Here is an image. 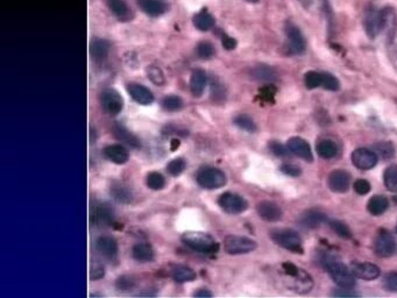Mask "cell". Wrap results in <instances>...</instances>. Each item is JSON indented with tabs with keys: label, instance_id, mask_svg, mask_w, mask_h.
Listing matches in <instances>:
<instances>
[{
	"label": "cell",
	"instance_id": "c3c4849f",
	"mask_svg": "<svg viewBox=\"0 0 397 298\" xmlns=\"http://www.w3.org/2000/svg\"><path fill=\"white\" fill-rule=\"evenodd\" d=\"M270 150L273 152L275 155H277V156H281V157H287L289 156V155L291 154V152L289 150V148H288V146H283L282 144H279V142L277 141H273L270 142Z\"/></svg>",
	"mask_w": 397,
	"mask_h": 298
},
{
	"label": "cell",
	"instance_id": "30bf717a",
	"mask_svg": "<svg viewBox=\"0 0 397 298\" xmlns=\"http://www.w3.org/2000/svg\"><path fill=\"white\" fill-rule=\"evenodd\" d=\"M91 221L98 227H110L114 224V213L106 204H95L91 209Z\"/></svg>",
	"mask_w": 397,
	"mask_h": 298
},
{
	"label": "cell",
	"instance_id": "11a10c76",
	"mask_svg": "<svg viewBox=\"0 0 397 298\" xmlns=\"http://www.w3.org/2000/svg\"><path fill=\"white\" fill-rule=\"evenodd\" d=\"M282 267H283L284 271H286V274L289 275L290 278H292V276H296L299 272V268H297L295 266V264H292L290 262L283 263Z\"/></svg>",
	"mask_w": 397,
	"mask_h": 298
},
{
	"label": "cell",
	"instance_id": "ee69618b",
	"mask_svg": "<svg viewBox=\"0 0 397 298\" xmlns=\"http://www.w3.org/2000/svg\"><path fill=\"white\" fill-rule=\"evenodd\" d=\"M136 285V280L133 276L129 275H123L120 278L116 279L115 281V288L119 291H129L132 289H134Z\"/></svg>",
	"mask_w": 397,
	"mask_h": 298
},
{
	"label": "cell",
	"instance_id": "277c9868",
	"mask_svg": "<svg viewBox=\"0 0 397 298\" xmlns=\"http://www.w3.org/2000/svg\"><path fill=\"white\" fill-rule=\"evenodd\" d=\"M270 238L276 245L282 248L294 251V253L302 254V239L295 231L286 228V230H275L270 232Z\"/></svg>",
	"mask_w": 397,
	"mask_h": 298
},
{
	"label": "cell",
	"instance_id": "ffe728a7",
	"mask_svg": "<svg viewBox=\"0 0 397 298\" xmlns=\"http://www.w3.org/2000/svg\"><path fill=\"white\" fill-rule=\"evenodd\" d=\"M104 155H105V157L108 161L113 162L119 166L125 165L129 159V152L126 149V147L120 144H114L105 147V148H104Z\"/></svg>",
	"mask_w": 397,
	"mask_h": 298
},
{
	"label": "cell",
	"instance_id": "2e32d148",
	"mask_svg": "<svg viewBox=\"0 0 397 298\" xmlns=\"http://www.w3.org/2000/svg\"><path fill=\"white\" fill-rule=\"evenodd\" d=\"M96 249L98 253L108 260H114L118 257V242L113 237L102 236L96 240Z\"/></svg>",
	"mask_w": 397,
	"mask_h": 298
},
{
	"label": "cell",
	"instance_id": "cb8c5ba5",
	"mask_svg": "<svg viewBox=\"0 0 397 298\" xmlns=\"http://www.w3.org/2000/svg\"><path fill=\"white\" fill-rule=\"evenodd\" d=\"M170 276L175 282L177 283H188V282H194L197 278L196 271L192 268L184 266V264H177L174 266L170 270Z\"/></svg>",
	"mask_w": 397,
	"mask_h": 298
},
{
	"label": "cell",
	"instance_id": "ba28073f",
	"mask_svg": "<svg viewBox=\"0 0 397 298\" xmlns=\"http://www.w3.org/2000/svg\"><path fill=\"white\" fill-rule=\"evenodd\" d=\"M396 241L388 231H380L374 241V251L380 258H389L395 253Z\"/></svg>",
	"mask_w": 397,
	"mask_h": 298
},
{
	"label": "cell",
	"instance_id": "9f6ffc18",
	"mask_svg": "<svg viewBox=\"0 0 397 298\" xmlns=\"http://www.w3.org/2000/svg\"><path fill=\"white\" fill-rule=\"evenodd\" d=\"M194 297H198V298H210L213 297V293L211 290H208L207 288H199L195 291Z\"/></svg>",
	"mask_w": 397,
	"mask_h": 298
},
{
	"label": "cell",
	"instance_id": "5bb4252c",
	"mask_svg": "<svg viewBox=\"0 0 397 298\" xmlns=\"http://www.w3.org/2000/svg\"><path fill=\"white\" fill-rule=\"evenodd\" d=\"M349 269L355 279L366 281L376 280L381 274L380 267L370 262H353L349 266Z\"/></svg>",
	"mask_w": 397,
	"mask_h": 298
},
{
	"label": "cell",
	"instance_id": "d6986e66",
	"mask_svg": "<svg viewBox=\"0 0 397 298\" xmlns=\"http://www.w3.org/2000/svg\"><path fill=\"white\" fill-rule=\"evenodd\" d=\"M328 221V217L325 213L318 211V210H308L299 216L298 222L300 226L305 228H318Z\"/></svg>",
	"mask_w": 397,
	"mask_h": 298
},
{
	"label": "cell",
	"instance_id": "74e56055",
	"mask_svg": "<svg viewBox=\"0 0 397 298\" xmlns=\"http://www.w3.org/2000/svg\"><path fill=\"white\" fill-rule=\"evenodd\" d=\"M186 168V162L183 157H176L167 165V171H168L169 175L174 176V177H177V176L181 175L183 171L185 170Z\"/></svg>",
	"mask_w": 397,
	"mask_h": 298
},
{
	"label": "cell",
	"instance_id": "44dd1931",
	"mask_svg": "<svg viewBox=\"0 0 397 298\" xmlns=\"http://www.w3.org/2000/svg\"><path fill=\"white\" fill-rule=\"evenodd\" d=\"M207 84V75L202 69H195L190 78V91L194 97L199 98L205 91Z\"/></svg>",
	"mask_w": 397,
	"mask_h": 298
},
{
	"label": "cell",
	"instance_id": "d6a6232c",
	"mask_svg": "<svg viewBox=\"0 0 397 298\" xmlns=\"http://www.w3.org/2000/svg\"><path fill=\"white\" fill-rule=\"evenodd\" d=\"M194 26L200 32H207L215 26V18L205 10L200 11L194 16Z\"/></svg>",
	"mask_w": 397,
	"mask_h": 298
},
{
	"label": "cell",
	"instance_id": "603a6c76",
	"mask_svg": "<svg viewBox=\"0 0 397 298\" xmlns=\"http://www.w3.org/2000/svg\"><path fill=\"white\" fill-rule=\"evenodd\" d=\"M250 76H252L253 79H255V81L263 82V83H273L275 81H277L278 78L277 71L274 68H271V66L266 64L254 66L252 71H250Z\"/></svg>",
	"mask_w": 397,
	"mask_h": 298
},
{
	"label": "cell",
	"instance_id": "f546056e",
	"mask_svg": "<svg viewBox=\"0 0 397 298\" xmlns=\"http://www.w3.org/2000/svg\"><path fill=\"white\" fill-rule=\"evenodd\" d=\"M140 6L150 16H158L167 11V4L164 0H141Z\"/></svg>",
	"mask_w": 397,
	"mask_h": 298
},
{
	"label": "cell",
	"instance_id": "7c38bea8",
	"mask_svg": "<svg viewBox=\"0 0 397 298\" xmlns=\"http://www.w3.org/2000/svg\"><path fill=\"white\" fill-rule=\"evenodd\" d=\"M102 104L104 110L110 116H118L124 108V99L114 89H106L103 92Z\"/></svg>",
	"mask_w": 397,
	"mask_h": 298
},
{
	"label": "cell",
	"instance_id": "db71d44e",
	"mask_svg": "<svg viewBox=\"0 0 397 298\" xmlns=\"http://www.w3.org/2000/svg\"><path fill=\"white\" fill-rule=\"evenodd\" d=\"M221 44H223V47L226 50H233V49L237 48L238 42L236 39H234V37L229 36L227 34H224L223 36H221Z\"/></svg>",
	"mask_w": 397,
	"mask_h": 298
},
{
	"label": "cell",
	"instance_id": "f5cc1de1",
	"mask_svg": "<svg viewBox=\"0 0 397 298\" xmlns=\"http://www.w3.org/2000/svg\"><path fill=\"white\" fill-rule=\"evenodd\" d=\"M281 171L283 174L290 176V177H298V176H300V174H302L299 167H297L296 165H291V163H286V165H283L281 167Z\"/></svg>",
	"mask_w": 397,
	"mask_h": 298
},
{
	"label": "cell",
	"instance_id": "7402d4cb",
	"mask_svg": "<svg viewBox=\"0 0 397 298\" xmlns=\"http://www.w3.org/2000/svg\"><path fill=\"white\" fill-rule=\"evenodd\" d=\"M132 257L137 262L148 263L154 261L155 251H154L152 245H149L148 242H139L133 246Z\"/></svg>",
	"mask_w": 397,
	"mask_h": 298
},
{
	"label": "cell",
	"instance_id": "e0dca14e",
	"mask_svg": "<svg viewBox=\"0 0 397 298\" xmlns=\"http://www.w3.org/2000/svg\"><path fill=\"white\" fill-rule=\"evenodd\" d=\"M127 92L135 103L144 105V106H147L154 102L153 92L142 84L129 83L127 85Z\"/></svg>",
	"mask_w": 397,
	"mask_h": 298
},
{
	"label": "cell",
	"instance_id": "83f0119b",
	"mask_svg": "<svg viewBox=\"0 0 397 298\" xmlns=\"http://www.w3.org/2000/svg\"><path fill=\"white\" fill-rule=\"evenodd\" d=\"M389 208V201L387 197L382 195L373 196L367 204V210L371 216H381Z\"/></svg>",
	"mask_w": 397,
	"mask_h": 298
},
{
	"label": "cell",
	"instance_id": "b9f144b4",
	"mask_svg": "<svg viewBox=\"0 0 397 298\" xmlns=\"http://www.w3.org/2000/svg\"><path fill=\"white\" fill-rule=\"evenodd\" d=\"M375 153L383 158H392L395 156V148L390 142H379L374 145Z\"/></svg>",
	"mask_w": 397,
	"mask_h": 298
},
{
	"label": "cell",
	"instance_id": "8fae6325",
	"mask_svg": "<svg viewBox=\"0 0 397 298\" xmlns=\"http://www.w3.org/2000/svg\"><path fill=\"white\" fill-rule=\"evenodd\" d=\"M352 163L361 170H370L378 165V154L368 148H358L352 153Z\"/></svg>",
	"mask_w": 397,
	"mask_h": 298
},
{
	"label": "cell",
	"instance_id": "1f68e13d",
	"mask_svg": "<svg viewBox=\"0 0 397 298\" xmlns=\"http://www.w3.org/2000/svg\"><path fill=\"white\" fill-rule=\"evenodd\" d=\"M292 279L295 281L294 282V288L296 291H298L300 293L303 292H309L313 288V281L311 279V276L308 274L305 270H300L296 276H292Z\"/></svg>",
	"mask_w": 397,
	"mask_h": 298
},
{
	"label": "cell",
	"instance_id": "484cf974",
	"mask_svg": "<svg viewBox=\"0 0 397 298\" xmlns=\"http://www.w3.org/2000/svg\"><path fill=\"white\" fill-rule=\"evenodd\" d=\"M110 42L104 39H96L90 44V54L96 62H103L110 53Z\"/></svg>",
	"mask_w": 397,
	"mask_h": 298
},
{
	"label": "cell",
	"instance_id": "680465c9",
	"mask_svg": "<svg viewBox=\"0 0 397 298\" xmlns=\"http://www.w3.org/2000/svg\"><path fill=\"white\" fill-rule=\"evenodd\" d=\"M247 2H249V3H254V4H255V3H259V0H247Z\"/></svg>",
	"mask_w": 397,
	"mask_h": 298
},
{
	"label": "cell",
	"instance_id": "9c48e42d",
	"mask_svg": "<svg viewBox=\"0 0 397 298\" xmlns=\"http://www.w3.org/2000/svg\"><path fill=\"white\" fill-rule=\"evenodd\" d=\"M288 36V50L291 55H302L307 49V42L302 33L295 25L288 24L286 27Z\"/></svg>",
	"mask_w": 397,
	"mask_h": 298
},
{
	"label": "cell",
	"instance_id": "7dc6e473",
	"mask_svg": "<svg viewBox=\"0 0 397 298\" xmlns=\"http://www.w3.org/2000/svg\"><path fill=\"white\" fill-rule=\"evenodd\" d=\"M105 276V268L102 263L95 261L91 263L90 268V279L92 281L102 280Z\"/></svg>",
	"mask_w": 397,
	"mask_h": 298
},
{
	"label": "cell",
	"instance_id": "7bdbcfd3",
	"mask_svg": "<svg viewBox=\"0 0 397 298\" xmlns=\"http://www.w3.org/2000/svg\"><path fill=\"white\" fill-rule=\"evenodd\" d=\"M108 6L118 18H125L128 14V6L124 0H108Z\"/></svg>",
	"mask_w": 397,
	"mask_h": 298
},
{
	"label": "cell",
	"instance_id": "60d3db41",
	"mask_svg": "<svg viewBox=\"0 0 397 298\" xmlns=\"http://www.w3.org/2000/svg\"><path fill=\"white\" fill-rule=\"evenodd\" d=\"M196 53H197V56L202 58V60H210L215 55L216 50L211 42L203 41L196 47Z\"/></svg>",
	"mask_w": 397,
	"mask_h": 298
},
{
	"label": "cell",
	"instance_id": "bcb514c9",
	"mask_svg": "<svg viewBox=\"0 0 397 298\" xmlns=\"http://www.w3.org/2000/svg\"><path fill=\"white\" fill-rule=\"evenodd\" d=\"M330 227H331L334 232L337 233V236H339L340 238L349 239L352 237V233H351V230L347 227V225L340 220H331L330 221Z\"/></svg>",
	"mask_w": 397,
	"mask_h": 298
},
{
	"label": "cell",
	"instance_id": "7a4b0ae2",
	"mask_svg": "<svg viewBox=\"0 0 397 298\" xmlns=\"http://www.w3.org/2000/svg\"><path fill=\"white\" fill-rule=\"evenodd\" d=\"M182 242L190 249L202 254H216L219 250V243L210 234L189 231L182 236Z\"/></svg>",
	"mask_w": 397,
	"mask_h": 298
},
{
	"label": "cell",
	"instance_id": "816d5d0a",
	"mask_svg": "<svg viewBox=\"0 0 397 298\" xmlns=\"http://www.w3.org/2000/svg\"><path fill=\"white\" fill-rule=\"evenodd\" d=\"M331 295L333 297H359L360 296L358 292H355L353 290V288H342V287L334 289Z\"/></svg>",
	"mask_w": 397,
	"mask_h": 298
},
{
	"label": "cell",
	"instance_id": "f907efd6",
	"mask_svg": "<svg viewBox=\"0 0 397 298\" xmlns=\"http://www.w3.org/2000/svg\"><path fill=\"white\" fill-rule=\"evenodd\" d=\"M354 190L359 195H367L370 191V183L366 179H358L354 182Z\"/></svg>",
	"mask_w": 397,
	"mask_h": 298
},
{
	"label": "cell",
	"instance_id": "4fadbf2b",
	"mask_svg": "<svg viewBox=\"0 0 397 298\" xmlns=\"http://www.w3.org/2000/svg\"><path fill=\"white\" fill-rule=\"evenodd\" d=\"M328 186L330 190L336 194H345L349 190L351 187V175L345 170L338 169L332 171L329 175Z\"/></svg>",
	"mask_w": 397,
	"mask_h": 298
},
{
	"label": "cell",
	"instance_id": "e575fe53",
	"mask_svg": "<svg viewBox=\"0 0 397 298\" xmlns=\"http://www.w3.org/2000/svg\"><path fill=\"white\" fill-rule=\"evenodd\" d=\"M234 125L238 126L242 131L248 133H255L258 131V126L252 118L247 114H239L234 118Z\"/></svg>",
	"mask_w": 397,
	"mask_h": 298
},
{
	"label": "cell",
	"instance_id": "d4e9b609",
	"mask_svg": "<svg viewBox=\"0 0 397 298\" xmlns=\"http://www.w3.org/2000/svg\"><path fill=\"white\" fill-rule=\"evenodd\" d=\"M110 192L113 198L120 204H129L133 200V192L126 183L113 182Z\"/></svg>",
	"mask_w": 397,
	"mask_h": 298
},
{
	"label": "cell",
	"instance_id": "f1b7e54d",
	"mask_svg": "<svg viewBox=\"0 0 397 298\" xmlns=\"http://www.w3.org/2000/svg\"><path fill=\"white\" fill-rule=\"evenodd\" d=\"M113 132L114 135L116 136V139L123 141L124 144H126L127 146L132 147V148H139L141 146L140 145V140L132 134L128 129L125 127L123 125H115L113 127Z\"/></svg>",
	"mask_w": 397,
	"mask_h": 298
},
{
	"label": "cell",
	"instance_id": "4316f807",
	"mask_svg": "<svg viewBox=\"0 0 397 298\" xmlns=\"http://www.w3.org/2000/svg\"><path fill=\"white\" fill-rule=\"evenodd\" d=\"M382 18H383V31H386L389 40H392L397 27V15L395 10L391 7L382 8Z\"/></svg>",
	"mask_w": 397,
	"mask_h": 298
},
{
	"label": "cell",
	"instance_id": "9a60e30c",
	"mask_svg": "<svg viewBox=\"0 0 397 298\" xmlns=\"http://www.w3.org/2000/svg\"><path fill=\"white\" fill-rule=\"evenodd\" d=\"M256 212L261 219L269 222H276L283 216L282 209L276 203L270 200L260 201L256 205Z\"/></svg>",
	"mask_w": 397,
	"mask_h": 298
},
{
	"label": "cell",
	"instance_id": "6da1fadb",
	"mask_svg": "<svg viewBox=\"0 0 397 298\" xmlns=\"http://www.w3.org/2000/svg\"><path fill=\"white\" fill-rule=\"evenodd\" d=\"M320 263L325 270L329 272L331 279L334 281L338 287L342 288H354L355 278L351 272L348 267H346L339 259L334 257L333 254H323L320 259Z\"/></svg>",
	"mask_w": 397,
	"mask_h": 298
},
{
	"label": "cell",
	"instance_id": "ac0fdd59",
	"mask_svg": "<svg viewBox=\"0 0 397 298\" xmlns=\"http://www.w3.org/2000/svg\"><path fill=\"white\" fill-rule=\"evenodd\" d=\"M287 146L291 152V154H294V155H296V156L303 158L304 161H307V162L313 161V154H312L311 147L307 141L302 139V137H299V136L290 137L289 141H288Z\"/></svg>",
	"mask_w": 397,
	"mask_h": 298
},
{
	"label": "cell",
	"instance_id": "681fc988",
	"mask_svg": "<svg viewBox=\"0 0 397 298\" xmlns=\"http://www.w3.org/2000/svg\"><path fill=\"white\" fill-rule=\"evenodd\" d=\"M383 285L387 290L397 292V272H389L383 280Z\"/></svg>",
	"mask_w": 397,
	"mask_h": 298
},
{
	"label": "cell",
	"instance_id": "f6af8a7d",
	"mask_svg": "<svg viewBox=\"0 0 397 298\" xmlns=\"http://www.w3.org/2000/svg\"><path fill=\"white\" fill-rule=\"evenodd\" d=\"M323 76V82H321V87L329 91H338L340 89V83L338 78L329 73H321Z\"/></svg>",
	"mask_w": 397,
	"mask_h": 298
},
{
	"label": "cell",
	"instance_id": "8d00e7d4",
	"mask_svg": "<svg viewBox=\"0 0 397 298\" xmlns=\"http://www.w3.org/2000/svg\"><path fill=\"white\" fill-rule=\"evenodd\" d=\"M146 184L149 189L152 190H162L166 187V178L165 176L161 173H157V171H152L147 175V178H146Z\"/></svg>",
	"mask_w": 397,
	"mask_h": 298
},
{
	"label": "cell",
	"instance_id": "4dcf8cb0",
	"mask_svg": "<svg viewBox=\"0 0 397 298\" xmlns=\"http://www.w3.org/2000/svg\"><path fill=\"white\" fill-rule=\"evenodd\" d=\"M316 150H317V154L319 155V157L325 159H331L337 156L338 146L336 142H333L332 140L324 139V140H320L318 144H317Z\"/></svg>",
	"mask_w": 397,
	"mask_h": 298
},
{
	"label": "cell",
	"instance_id": "5b68a950",
	"mask_svg": "<svg viewBox=\"0 0 397 298\" xmlns=\"http://www.w3.org/2000/svg\"><path fill=\"white\" fill-rule=\"evenodd\" d=\"M218 205L227 215H241L248 209V203L244 197L236 192H224L218 198Z\"/></svg>",
	"mask_w": 397,
	"mask_h": 298
},
{
	"label": "cell",
	"instance_id": "ab89813d",
	"mask_svg": "<svg viewBox=\"0 0 397 298\" xmlns=\"http://www.w3.org/2000/svg\"><path fill=\"white\" fill-rule=\"evenodd\" d=\"M321 82H323L321 73H318V71H309V73L305 74L304 84L309 90L317 89V87L321 86Z\"/></svg>",
	"mask_w": 397,
	"mask_h": 298
},
{
	"label": "cell",
	"instance_id": "d590c367",
	"mask_svg": "<svg viewBox=\"0 0 397 298\" xmlns=\"http://www.w3.org/2000/svg\"><path fill=\"white\" fill-rule=\"evenodd\" d=\"M162 106L168 112H177L182 110L183 106H184V103H183V100L179 96L170 95L167 96V97H165L164 100H162Z\"/></svg>",
	"mask_w": 397,
	"mask_h": 298
},
{
	"label": "cell",
	"instance_id": "f35d334b",
	"mask_svg": "<svg viewBox=\"0 0 397 298\" xmlns=\"http://www.w3.org/2000/svg\"><path fill=\"white\" fill-rule=\"evenodd\" d=\"M147 77L150 79V82L155 84L157 86H162L166 84V77L164 71H162L156 65H149L147 68Z\"/></svg>",
	"mask_w": 397,
	"mask_h": 298
},
{
	"label": "cell",
	"instance_id": "6f0895ef",
	"mask_svg": "<svg viewBox=\"0 0 397 298\" xmlns=\"http://www.w3.org/2000/svg\"><path fill=\"white\" fill-rule=\"evenodd\" d=\"M260 96H261V97L265 98L266 100H269L270 98H273V96H274V90H273V87H270V86H265V87H263V89H261V91H260Z\"/></svg>",
	"mask_w": 397,
	"mask_h": 298
},
{
	"label": "cell",
	"instance_id": "52a82bcc",
	"mask_svg": "<svg viewBox=\"0 0 397 298\" xmlns=\"http://www.w3.org/2000/svg\"><path fill=\"white\" fill-rule=\"evenodd\" d=\"M363 25H365L367 35L371 37V39H375L383 31L382 10H378L374 6H369L365 13Z\"/></svg>",
	"mask_w": 397,
	"mask_h": 298
},
{
	"label": "cell",
	"instance_id": "91938a15",
	"mask_svg": "<svg viewBox=\"0 0 397 298\" xmlns=\"http://www.w3.org/2000/svg\"><path fill=\"white\" fill-rule=\"evenodd\" d=\"M396 232H397V227H396Z\"/></svg>",
	"mask_w": 397,
	"mask_h": 298
},
{
	"label": "cell",
	"instance_id": "3957f363",
	"mask_svg": "<svg viewBox=\"0 0 397 298\" xmlns=\"http://www.w3.org/2000/svg\"><path fill=\"white\" fill-rule=\"evenodd\" d=\"M196 180L198 186L206 190H217L226 186L227 176L221 169L211 166L200 167L197 174H196Z\"/></svg>",
	"mask_w": 397,
	"mask_h": 298
},
{
	"label": "cell",
	"instance_id": "8992f818",
	"mask_svg": "<svg viewBox=\"0 0 397 298\" xmlns=\"http://www.w3.org/2000/svg\"><path fill=\"white\" fill-rule=\"evenodd\" d=\"M258 243L253 239L242 236H228L225 238L224 248L229 255L248 254L256 249Z\"/></svg>",
	"mask_w": 397,
	"mask_h": 298
},
{
	"label": "cell",
	"instance_id": "836d02e7",
	"mask_svg": "<svg viewBox=\"0 0 397 298\" xmlns=\"http://www.w3.org/2000/svg\"><path fill=\"white\" fill-rule=\"evenodd\" d=\"M383 182L388 190L397 192V166L391 165L384 170Z\"/></svg>",
	"mask_w": 397,
	"mask_h": 298
}]
</instances>
